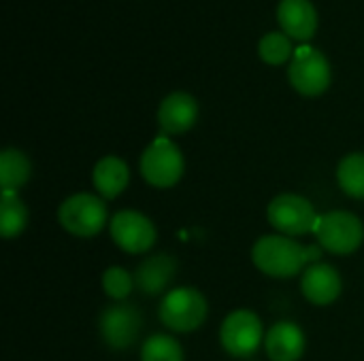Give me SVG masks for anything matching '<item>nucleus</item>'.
Segmentation results:
<instances>
[{
  "label": "nucleus",
  "instance_id": "6e6552de",
  "mask_svg": "<svg viewBox=\"0 0 364 361\" xmlns=\"http://www.w3.org/2000/svg\"><path fill=\"white\" fill-rule=\"evenodd\" d=\"M288 79L292 87L303 96H320L328 89L333 70L326 55L309 45H303L294 51L288 68Z\"/></svg>",
  "mask_w": 364,
  "mask_h": 361
},
{
  "label": "nucleus",
  "instance_id": "ddd939ff",
  "mask_svg": "<svg viewBox=\"0 0 364 361\" xmlns=\"http://www.w3.org/2000/svg\"><path fill=\"white\" fill-rule=\"evenodd\" d=\"M177 260L168 253H156L145 257L134 270L136 289L145 296H162L168 294L171 283L177 277Z\"/></svg>",
  "mask_w": 364,
  "mask_h": 361
},
{
  "label": "nucleus",
  "instance_id": "9d476101",
  "mask_svg": "<svg viewBox=\"0 0 364 361\" xmlns=\"http://www.w3.org/2000/svg\"><path fill=\"white\" fill-rule=\"evenodd\" d=\"M109 232L113 243L130 255H143L151 251L158 240L156 223L139 211L115 213L109 221Z\"/></svg>",
  "mask_w": 364,
  "mask_h": 361
},
{
  "label": "nucleus",
  "instance_id": "f3484780",
  "mask_svg": "<svg viewBox=\"0 0 364 361\" xmlns=\"http://www.w3.org/2000/svg\"><path fill=\"white\" fill-rule=\"evenodd\" d=\"M30 174H32V162L23 151L11 147L0 153V187H2V191L17 194V189L30 181Z\"/></svg>",
  "mask_w": 364,
  "mask_h": 361
},
{
  "label": "nucleus",
  "instance_id": "dca6fc26",
  "mask_svg": "<svg viewBox=\"0 0 364 361\" xmlns=\"http://www.w3.org/2000/svg\"><path fill=\"white\" fill-rule=\"evenodd\" d=\"M92 183L102 200H115L130 183V168L119 155H105L92 170Z\"/></svg>",
  "mask_w": 364,
  "mask_h": 361
},
{
  "label": "nucleus",
  "instance_id": "7ed1b4c3",
  "mask_svg": "<svg viewBox=\"0 0 364 361\" xmlns=\"http://www.w3.org/2000/svg\"><path fill=\"white\" fill-rule=\"evenodd\" d=\"M139 168L145 183L156 189H171L181 181L186 172V160L171 136L160 134L145 147Z\"/></svg>",
  "mask_w": 364,
  "mask_h": 361
},
{
  "label": "nucleus",
  "instance_id": "1a4fd4ad",
  "mask_svg": "<svg viewBox=\"0 0 364 361\" xmlns=\"http://www.w3.org/2000/svg\"><path fill=\"white\" fill-rule=\"evenodd\" d=\"M143 330V315L132 304H111L100 313L98 319V332L102 343L113 351H126L130 349Z\"/></svg>",
  "mask_w": 364,
  "mask_h": 361
},
{
  "label": "nucleus",
  "instance_id": "39448f33",
  "mask_svg": "<svg viewBox=\"0 0 364 361\" xmlns=\"http://www.w3.org/2000/svg\"><path fill=\"white\" fill-rule=\"evenodd\" d=\"M318 219L320 215L314 204L299 194H279L267 206V221L271 228L290 238L314 234Z\"/></svg>",
  "mask_w": 364,
  "mask_h": 361
},
{
  "label": "nucleus",
  "instance_id": "aec40b11",
  "mask_svg": "<svg viewBox=\"0 0 364 361\" xmlns=\"http://www.w3.org/2000/svg\"><path fill=\"white\" fill-rule=\"evenodd\" d=\"M141 361H186V353L177 338L154 334L141 347Z\"/></svg>",
  "mask_w": 364,
  "mask_h": 361
},
{
  "label": "nucleus",
  "instance_id": "f8f14e48",
  "mask_svg": "<svg viewBox=\"0 0 364 361\" xmlns=\"http://www.w3.org/2000/svg\"><path fill=\"white\" fill-rule=\"evenodd\" d=\"M198 119V102L188 91L168 94L158 106V123L164 136L186 134Z\"/></svg>",
  "mask_w": 364,
  "mask_h": 361
},
{
  "label": "nucleus",
  "instance_id": "4468645a",
  "mask_svg": "<svg viewBox=\"0 0 364 361\" xmlns=\"http://www.w3.org/2000/svg\"><path fill=\"white\" fill-rule=\"evenodd\" d=\"M264 351L271 361H301L307 351V338L296 323L277 321L264 336Z\"/></svg>",
  "mask_w": 364,
  "mask_h": 361
},
{
  "label": "nucleus",
  "instance_id": "0eeeda50",
  "mask_svg": "<svg viewBox=\"0 0 364 361\" xmlns=\"http://www.w3.org/2000/svg\"><path fill=\"white\" fill-rule=\"evenodd\" d=\"M264 336L260 317L250 309L232 311L220 328V343L224 351L237 360L252 357L260 345H264Z\"/></svg>",
  "mask_w": 364,
  "mask_h": 361
},
{
  "label": "nucleus",
  "instance_id": "20e7f679",
  "mask_svg": "<svg viewBox=\"0 0 364 361\" xmlns=\"http://www.w3.org/2000/svg\"><path fill=\"white\" fill-rule=\"evenodd\" d=\"M58 221L64 232L77 238H94L109 223L105 200L98 194H73L58 209Z\"/></svg>",
  "mask_w": 364,
  "mask_h": 361
},
{
  "label": "nucleus",
  "instance_id": "412c9836",
  "mask_svg": "<svg viewBox=\"0 0 364 361\" xmlns=\"http://www.w3.org/2000/svg\"><path fill=\"white\" fill-rule=\"evenodd\" d=\"M294 47L290 43V36L286 32H269L260 38L258 43V53L260 57L271 64V66H279L286 64L288 60H292L294 55Z\"/></svg>",
  "mask_w": 364,
  "mask_h": 361
},
{
  "label": "nucleus",
  "instance_id": "f03ea898",
  "mask_svg": "<svg viewBox=\"0 0 364 361\" xmlns=\"http://www.w3.org/2000/svg\"><path fill=\"white\" fill-rule=\"evenodd\" d=\"M209 315L207 298L196 287H175L162 296L158 317L164 328L177 334L196 332Z\"/></svg>",
  "mask_w": 364,
  "mask_h": 361
},
{
  "label": "nucleus",
  "instance_id": "f257e3e1",
  "mask_svg": "<svg viewBox=\"0 0 364 361\" xmlns=\"http://www.w3.org/2000/svg\"><path fill=\"white\" fill-rule=\"evenodd\" d=\"M254 266L273 279H290L307 268V247L284 234L260 236L252 247Z\"/></svg>",
  "mask_w": 364,
  "mask_h": 361
},
{
  "label": "nucleus",
  "instance_id": "4be33fe9",
  "mask_svg": "<svg viewBox=\"0 0 364 361\" xmlns=\"http://www.w3.org/2000/svg\"><path fill=\"white\" fill-rule=\"evenodd\" d=\"M100 283H102V291H105L111 300H115V302H124V300L134 291V287H136L134 274L128 272V270L122 268V266H111V268H107V270L102 272Z\"/></svg>",
  "mask_w": 364,
  "mask_h": 361
},
{
  "label": "nucleus",
  "instance_id": "a211bd4d",
  "mask_svg": "<svg viewBox=\"0 0 364 361\" xmlns=\"http://www.w3.org/2000/svg\"><path fill=\"white\" fill-rule=\"evenodd\" d=\"M28 206L19 198V194L2 191L0 196V234L4 240L17 238L28 226Z\"/></svg>",
  "mask_w": 364,
  "mask_h": 361
},
{
  "label": "nucleus",
  "instance_id": "9b49d317",
  "mask_svg": "<svg viewBox=\"0 0 364 361\" xmlns=\"http://www.w3.org/2000/svg\"><path fill=\"white\" fill-rule=\"evenodd\" d=\"M301 291L307 302H311L316 306H328L339 300V296L343 291V279L335 266L318 262L303 270Z\"/></svg>",
  "mask_w": 364,
  "mask_h": 361
},
{
  "label": "nucleus",
  "instance_id": "2eb2a0df",
  "mask_svg": "<svg viewBox=\"0 0 364 361\" xmlns=\"http://www.w3.org/2000/svg\"><path fill=\"white\" fill-rule=\"evenodd\" d=\"M277 21L290 38L309 40L318 30V11L311 0H282Z\"/></svg>",
  "mask_w": 364,
  "mask_h": 361
},
{
  "label": "nucleus",
  "instance_id": "6ab92c4d",
  "mask_svg": "<svg viewBox=\"0 0 364 361\" xmlns=\"http://www.w3.org/2000/svg\"><path fill=\"white\" fill-rule=\"evenodd\" d=\"M337 183L339 187L356 200H364V153H348L337 166Z\"/></svg>",
  "mask_w": 364,
  "mask_h": 361
},
{
  "label": "nucleus",
  "instance_id": "423d86ee",
  "mask_svg": "<svg viewBox=\"0 0 364 361\" xmlns=\"http://www.w3.org/2000/svg\"><path fill=\"white\" fill-rule=\"evenodd\" d=\"M318 245L335 255H350L364 243V226L360 217L348 211H331L320 215L316 226Z\"/></svg>",
  "mask_w": 364,
  "mask_h": 361
}]
</instances>
